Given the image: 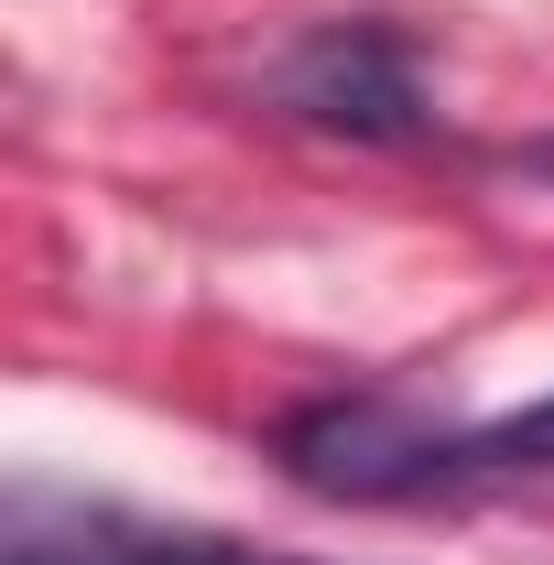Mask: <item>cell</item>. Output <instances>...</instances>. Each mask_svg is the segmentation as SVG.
Masks as SVG:
<instances>
[{"label":"cell","mask_w":554,"mask_h":565,"mask_svg":"<svg viewBox=\"0 0 554 565\" xmlns=\"http://www.w3.org/2000/svg\"><path fill=\"white\" fill-rule=\"evenodd\" d=\"M273 457L294 490L359 500V511L457 500V490H500V479H554V392L500 424H424L403 392H327V403L283 414Z\"/></svg>","instance_id":"cell-1"},{"label":"cell","mask_w":554,"mask_h":565,"mask_svg":"<svg viewBox=\"0 0 554 565\" xmlns=\"http://www.w3.org/2000/svg\"><path fill=\"white\" fill-rule=\"evenodd\" d=\"M0 565H262L217 533H163L131 511H55V500H11V555Z\"/></svg>","instance_id":"cell-3"},{"label":"cell","mask_w":554,"mask_h":565,"mask_svg":"<svg viewBox=\"0 0 554 565\" xmlns=\"http://www.w3.org/2000/svg\"><path fill=\"white\" fill-rule=\"evenodd\" d=\"M283 109L338 131V141H424V76H414L403 22L359 11V22L305 33L294 66H283Z\"/></svg>","instance_id":"cell-2"}]
</instances>
